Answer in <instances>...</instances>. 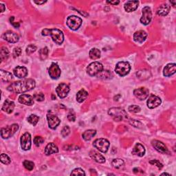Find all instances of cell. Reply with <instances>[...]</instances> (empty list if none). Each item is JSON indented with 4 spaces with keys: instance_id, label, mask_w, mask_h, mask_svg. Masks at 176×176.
Here are the masks:
<instances>
[{
    "instance_id": "6da1fadb",
    "label": "cell",
    "mask_w": 176,
    "mask_h": 176,
    "mask_svg": "<svg viewBox=\"0 0 176 176\" xmlns=\"http://www.w3.org/2000/svg\"><path fill=\"white\" fill-rule=\"evenodd\" d=\"M35 85V81L33 79H24L11 83L7 88V89L13 93L21 94L34 89Z\"/></svg>"
},
{
    "instance_id": "7a4b0ae2",
    "label": "cell",
    "mask_w": 176,
    "mask_h": 176,
    "mask_svg": "<svg viewBox=\"0 0 176 176\" xmlns=\"http://www.w3.org/2000/svg\"><path fill=\"white\" fill-rule=\"evenodd\" d=\"M43 36H50L53 41L57 44H61L64 41V35L62 31L59 29H48L45 28L42 30Z\"/></svg>"
},
{
    "instance_id": "3957f363",
    "label": "cell",
    "mask_w": 176,
    "mask_h": 176,
    "mask_svg": "<svg viewBox=\"0 0 176 176\" xmlns=\"http://www.w3.org/2000/svg\"><path fill=\"white\" fill-rule=\"evenodd\" d=\"M108 114L111 116L115 121H121L127 118L125 110L121 108H112L109 109Z\"/></svg>"
},
{
    "instance_id": "277c9868",
    "label": "cell",
    "mask_w": 176,
    "mask_h": 176,
    "mask_svg": "<svg viewBox=\"0 0 176 176\" xmlns=\"http://www.w3.org/2000/svg\"><path fill=\"white\" fill-rule=\"evenodd\" d=\"M19 129V125L17 124H13L12 125L7 126L6 127L1 129V136L4 139H8L15 134Z\"/></svg>"
},
{
    "instance_id": "5b68a950",
    "label": "cell",
    "mask_w": 176,
    "mask_h": 176,
    "mask_svg": "<svg viewBox=\"0 0 176 176\" xmlns=\"http://www.w3.org/2000/svg\"><path fill=\"white\" fill-rule=\"evenodd\" d=\"M131 66L128 62L121 61L118 62L116 64V68H115V72H116L119 76H124L129 74Z\"/></svg>"
},
{
    "instance_id": "8992f818",
    "label": "cell",
    "mask_w": 176,
    "mask_h": 176,
    "mask_svg": "<svg viewBox=\"0 0 176 176\" xmlns=\"http://www.w3.org/2000/svg\"><path fill=\"white\" fill-rule=\"evenodd\" d=\"M66 24H67V25L71 30H76L81 25L82 19L77 16L72 15L68 17Z\"/></svg>"
},
{
    "instance_id": "52a82bcc",
    "label": "cell",
    "mask_w": 176,
    "mask_h": 176,
    "mask_svg": "<svg viewBox=\"0 0 176 176\" xmlns=\"http://www.w3.org/2000/svg\"><path fill=\"white\" fill-rule=\"evenodd\" d=\"M103 70V65L99 62H93L90 63L87 68V72L91 76H96Z\"/></svg>"
},
{
    "instance_id": "ba28073f",
    "label": "cell",
    "mask_w": 176,
    "mask_h": 176,
    "mask_svg": "<svg viewBox=\"0 0 176 176\" xmlns=\"http://www.w3.org/2000/svg\"><path fill=\"white\" fill-rule=\"evenodd\" d=\"M93 146L99 151L106 153L109 147V142L105 138H99L94 140Z\"/></svg>"
},
{
    "instance_id": "9c48e42d",
    "label": "cell",
    "mask_w": 176,
    "mask_h": 176,
    "mask_svg": "<svg viewBox=\"0 0 176 176\" xmlns=\"http://www.w3.org/2000/svg\"><path fill=\"white\" fill-rule=\"evenodd\" d=\"M152 13L149 6H145L143 9V16L140 18V22L144 25H148L151 21Z\"/></svg>"
},
{
    "instance_id": "30bf717a",
    "label": "cell",
    "mask_w": 176,
    "mask_h": 176,
    "mask_svg": "<svg viewBox=\"0 0 176 176\" xmlns=\"http://www.w3.org/2000/svg\"><path fill=\"white\" fill-rule=\"evenodd\" d=\"M21 147L23 150L28 151L31 147V135L29 133L25 132L21 137Z\"/></svg>"
},
{
    "instance_id": "8fae6325",
    "label": "cell",
    "mask_w": 176,
    "mask_h": 176,
    "mask_svg": "<svg viewBox=\"0 0 176 176\" xmlns=\"http://www.w3.org/2000/svg\"><path fill=\"white\" fill-rule=\"evenodd\" d=\"M70 92V87L65 83H61L56 89V92L61 99H64Z\"/></svg>"
},
{
    "instance_id": "7c38bea8",
    "label": "cell",
    "mask_w": 176,
    "mask_h": 176,
    "mask_svg": "<svg viewBox=\"0 0 176 176\" xmlns=\"http://www.w3.org/2000/svg\"><path fill=\"white\" fill-rule=\"evenodd\" d=\"M152 146L154 147L156 151H158L160 154H169V151L167 149L166 146L163 143L160 142L159 140H154L151 141Z\"/></svg>"
},
{
    "instance_id": "4fadbf2b",
    "label": "cell",
    "mask_w": 176,
    "mask_h": 176,
    "mask_svg": "<svg viewBox=\"0 0 176 176\" xmlns=\"http://www.w3.org/2000/svg\"><path fill=\"white\" fill-rule=\"evenodd\" d=\"M49 75L53 79H58L61 76V69L59 68V65L57 63H53L51 66L49 68Z\"/></svg>"
},
{
    "instance_id": "5bb4252c",
    "label": "cell",
    "mask_w": 176,
    "mask_h": 176,
    "mask_svg": "<svg viewBox=\"0 0 176 176\" xmlns=\"http://www.w3.org/2000/svg\"><path fill=\"white\" fill-rule=\"evenodd\" d=\"M134 94L138 99L143 100L149 96V91L146 88H140L135 89L134 91Z\"/></svg>"
},
{
    "instance_id": "9a60e30c",
    "label": "cell",
    "mask_w": 176,
    "mask_h": 176,
    "mask_svg": "<svg viewBox=\"0 0 176 176\" xmlns=\"http://www.w3.org/2000/svg\"><path fill=\"white\" fill-rule=\"evenodd\" d=\"M3 39L6 41H7L9 43H12V44H15L19 41V35L17 33H14L13 31H7L3 34Z\"/></svg>"
},
{
    "instance_id": "2e32d148",
    "label": "cell",
    "mask_w": 176,
    "mask_h": 176,
    "mask_svg": "<svg viewBox=\"0 0 176 176\" xmlns=\"http://www.w3.org/2000/svg\"><path fill=\"white\" fill-rule=\"evenodd\" d=\"M47 119L49 127L52 129H55L57 127V126H58L61 123L59 118L57 116H55V115H54L51 113L47 114Z\"/></svg>"
},
{
    "instance_id": "e0dca14e",
    "label": "cell",
    "mask_w": 176,
    "mask_h": 176,
    "mask_svg": "<svg viewBox=\"0 0 176 176\" xmlns=\"http://www.w3.org/2000/svg\"><path fill=\"white\" fill-rule=\"evenodd\" d=\"M162 103L160 98L155 95H151L147 100V107L149 109H154L159 106Z\"/></svg>"
},
{
    "instance_id": "ac0fdd59",
    "label": "cell",
    "mask_w": 176,
    "mask_h": 176,
    "mask_svg": "<svg viewBox=\"0 0 176 176\" xmlns=\"http://www.w3.org/2000/svg\"><path fill=\"white\" fill-rule=\"evenodd\" d=\"M19 102L25 105H33L34 104V97L29 94H22L19 97Z\"/></svg>"
},
{
    "instance_id": "d6986e66",
    "label": "cell",
    "mask_w": 176,
    "mask_h": 176,
    "mask_svg": "<svg viewBox=\"0 0 176 176\" xmlns=\"http://www.w3.org/2000/svg\"><path fill=\"white\" fill-rule=\"evenodd\" d=\"M13 72L15 76L19 78V79H22L28 75V70L24 66H17L14 69Z\"/></svg>"
},
{
    "instance_id": "ffe728a7",
    "label": "cell",
    "mask_w": 176,
    "mask_h": 176,
    "mask_svg": "<svg viewBox=\"0 0 176 176\" xmlns=\"http://www.w3.org/2000/svg\"><path fill=\"white\" fill-rule=\"evenodd\" d=\"M147 37V33L144 30H139L135 32L134 34V40L135 42L142 44L145 41Z\"/></svg>"
},
{
    "instance_id": "44dd1931",
    "label": "cell",
    "mask_w": 176,
    "mask_h": 176,
    "mask_svg": "<svg viewBox=\"0 0 176 176\" xmlns=\"http://www.w3.org/2000/svg\"><path fill=\"white\" fill-rule=\"evenodd\" d=\"M176 71V65L175 63H169V64H167L165 68H164L163 71V74L164 76L169 77L172 76L173 74H174L175 73Z\"/></svg>"
},
{
    "instance_id": "7402d4cb",
    "label": "cell",
    "mask_w": 176,
    "mask_h": 176,
    "mask_svg": "<svg viewBox=\"0 0 176 176\" xmlns=\"http://www.w3.org/2000/svg\"><path fill=\"white\" fill-rule=\"evenodd\" d=\"M138 5H139V2L138 1H128L125 4L124 8H125V10L127 12L131 13L134 12L137 9Z\"/></svg>"
},
{
    "instance_id": "603a6c76",
    "label": "cell",
    "mask_w": 176,
    "mask_h": 176,
    "mask_svg": "<svg viewBox=\"0 0 176 176\" xmlns=\"http://www.w3.org/2000/svg\"><path fill=\"white\" fill-rule=\"evenodd\" d=\"M132 154L139 157H143L145 154V147L140 143H137L132 150Z\"/></svg>"
},
{
    "instance_id": "cb8c5ba5",
    "label": "cell",
    "mask_w": 176,
    "mask_h": 176,
    "mask_svg": "<svg viewBox=\"0 0 176 176\" xmlns=\"http://www.w3.org/2000/svg\"><path fill=\"white\" fill-rule=\"evenodd\" d=\"M15 108V103L9 99L5 100L4 105L2 106V110L8 114H11Z\"/></svg>"
},
{
    "instance_id": "d4e9b609",
    "label": "cell",
    "mask_w": 176,
    "mask_h": 176,
    "mask_svg": "<svg viewBox=\"0 0 176 176\" xmlns=\"http://www.w3.org/2000/svg\"><path fill=\"white\" fill-rule=\"evenodd\" d=\"M59 152V149L55 144L50 143L47 145L45 148V154L46 155H50L53 154H57Z\"/></svg>"
},
{
    "instance_id": "484cf974",
    "label": "cell",
    "mask_w": 176,
    "mask_h": 176,
    "mask_svg": "<svg viewBox=\"0 0 176 176\" xmlns=\"http://www.w3.org/2000/svg\"><path fill=\"white\" fill-rule=\"evenodd\" d=\"M89 156L99 163H104L105 162V157L96 151H90V153H89Z\"/></svg>"
},
{
    "instance_id": "4316f807",
    "label": "cell",
    "mask_w": 176,
    "mask_h": 176,
    "mask_svg": "<svg viewBox=\"0 0 176 176\" xmlns=\"http://www.w3.org/2000/svg\"><path fill=\"white\" fill-rule=\"evenodd\" d=\"M171 7L168 4H162L158 8L157 14L160 16H166L169 14Z\"/></svg>"
},
{
    "instance_id": "83f0119b",
    "label": "cell",
    "mask_w": 176,
    "mask_h": 176,
    "mask_svg": "<svg viewBox=\"0 0 176 176\" xmlns=\"http://www.w3.org/2000/svg\"><path fill=\"white\" fill-rule=\"evenodd\" d=\"M88 96V92L85 91L84 89H81L80 91L78 92L76 94V100L79 103H83L87 99Z\"/></svg>"
},
{
    "instance_id": "f1b7e54d",
    "label": "cell",
    "mask_w": 176,
    "mask_h": 176,
    "mask_svg": "<svg viewBox=\"0 0 176 176\" xmlns=\"http://www.w3.org/2000/svg\"><path fill=\"white\" fill-rule=\"evenodd\" d=\"M0 74H1V79L3 81L10 82L13 79V75L9 72L1 70H0Z\"/></svg>"
},
{
    "instance_id": "f546056e",
    "label": "cell",
    "mask_w": 176,
    "mask_h": 176,
    "mask_svg": "<svg viewBox=\"0 0 176 176\" xmlns=\"http://www.w3.org/2000/svg\"><path fill=\"white\" fill-rule=\"evenodd\" d=\"M96 134V131L94 129H89V130L85 131L83 133L82 136L83 138L86 141L90 140L92 138H93Z\"/></svg>"
},
{
    "instance_id": "4dcf8cb0",
    "label": "cell",
    "mask_w": 176,
    "mask_h": 176,
    "mask_svg": "<svg viewBox=\"0 0 176 176\" xmlns=\"http://www.w3.org/2000/svg\"><path fill=\"white\" fill-rule=\"evenodd\" d=\"M89 57L92 59L96 60L99 59L100 57V51L98 48H92V50L89 51Z\"/></svg>"
},
{
    "instance_id": "1f68e13d",
    "label": "cell",
    "mask_w": 176,
    "mask_h": 176,
    "mask_svg": "<svg viewBox=\"0 0 176 176\" xmlns=\"http://www.w3.org/2000/svg\"><path fill=\"white\" fill-rule=\"evenodd\" d=\"M9 57V51L8 48L6 47H2L1 52H0V57H1L2 61L6 60Z\"/></svg>"
},
{
    "instance_id": "d6a6232c",
    "label": "cell",
    "mask_w": 176,
    "mask_h": 176,
    "mask_svg": "<svg viewBox=\"0 0 176 176\" xmlns=\"http://www.w3.org/2000/svg\"><path fill=\"white\" fill-rule=\"evenodd\" d=\"M112 166L116 169H120L124 165V161L120 158H116V159L113 160L111 162Z\"/></svg>"
},
{
    "instance_id": "836d02e7",
    "label": "cell",
    "mask_w": 176,
    "mask_h": 176,
    "mask_svg": "<svg viewBox=\"0 0 176 176\" xmlns=\"http://www.w3.org/2000/svg\"><path fill=\"white\" fill-rule=\"evenodd\" d=\"M39 53L40 59H41V60H45L48 57L49 50L47 47H45L44 48H41V50H39Z\"/></svg>"
},
{
    "instance_id": "e575fe53",
    "label": "cell",
    "mask_w": 176,
    "mask_h": 176,
    "mask_svg": "<svg viewBox=\"0 0 176 176\" xmlns=\"http://www.w3.org/2000/svg\"><path fill=\"white\" fill-rule=\"evenodd\" d=\"M39 120V116H36V115L34 114H31L30 116H29V117H28L27 118V120L32 125L35 126L37 123H38V121Z\"/></svg>"
},
{
    "instance_id": "d590c367",
    "label": "cell",
    "mask_w": 176,
    "mask_h": 176,
    "mask_svg": "<svg viewBox=\"0 0 176 176\" xmlns=\"http://www.w3.org/2000/svg\"><path fill=\"white\" fill-rule=\"evenodd\" d=\"M149 71L141 70V71L138 72H137V76L140 79H142L143 76H144L143 79H148V78H149Z\"/></svg>"
},
{
    "instance_id": "8d00e7d4",
    "label": "cell",
    "mask_w": 176,
    "mask_h": 176,
    "mask_svg": "<svg viewBox=\"0 0 176 176\" xmlns=\"http://www.w3.org/2000/svg\"><path fill=\"white\" fill-rule=\"evenodd\" d=\"M23 164H24L25 168L28 170V171H32L34 167V164L33 162H31L29 160H25Z\"/></svg>"
},
{
    "instance_id": "74e56055",
    "label": "cell",
    "mask_w": 176,
    "mask_h": 176,
    "mask_svg": "<svg viewBox=\"0 0 176 176\" xmlns=\"http://www.w3.org/2000/svg\"><path fill=\"white\" fill-rule=\"evenodd\" d=\"M37 46H35L34 45L31 44V45H28V47L26 48V50H25V53H26V54H28V55H30L31 54L34 53V52L37 50Z\"/></svg>"
},
{
    "instance_id": "f35d334b",
    "label": "cell",
    "mask_w": 176,
    "mask_h": 176,
    "mask_svg": "<svg viewBox=\"0 0 176 176\" xmlns=\"http://www.w3.org/2000/svg\"><path fill=\"white\" fill-rule=\"evenodd\" d=\"M1 162L4 164H9L11 162L10 158L8 157V155L5 154H1Z\"/></svg>"
},
{
    "instance_id": "ab89813d",
    "label": "cell",
    "mask_w": 176,
    "mask_h": 176,
    "mask_svg": "<svg viewBox=\"0 0 176 176\" xmlns=\"http://www.w3.org/2000/svg\"><path fill=\"white\" fill-rule=\"evenodd\" d=\"M44 142V139L41 136H36L34 138V143L37 147H39Z\"/></svg>"
},
{
    "instance_id": "60d3db41",
    "label": "cell",
    "mask_w": 176,
    "mask_h": 176,
    "mask_svg": "<svg viewBox=\"0 0 176 176\" xmlns=\"http://www.w3.org/2000/svg\"><path fill=\"white\" fill-rule=\"evenodd\" d=\"M85 175V174L84 171L82 169L80 168H77L74 169L72 172L71 173V175Z\"/></svg>"
},
{
    "instance_id": "b9f144b4",
    "label": "cell",
    "mask_w": 176,
    "mask_h": 176,
    "mask_svg": "<svg viewBox=\"0 0 176 176\" xmlns=\"http://www.w3.org/2000/svg\"><path fill=\"white\" fill-rule=\"evenodd\" d=\"M129 111L132 113H138V112L140 111V108L138 105H132L131 106L129 107Z\"/></svg>"
},
{
    "instance_id": "7bdbcfd3",
    "label": "cell",
    "mask_w": 176,
    "mask_h": 176,
    "mask_svg": "<svg viewBox=\"0 0 176 176\" xmlns=\"http://www.w3.org/2000/svg\"><path fill=\"white\" fill-rule=\"evenodd\" d=\"M129 123H130L132 126L135 127L141 128V127H143L142 123H141L140 122H139V121H138V120L131 119V120H129Z\"/></svg>"
},
{
    "instance_id": "ee69618b",
    "label": "cell",
    "mask_w": 176,
    "mask_h": 176,
    "mask_svg": "<svg viewBox=\"0 0 176 176\" xmlns=\"http://www.w3.org/2000/svg\"><path fill=\"white\" fill-rule=\"evenodd\" d=\"M70 127H69L68 126H65L61 131V135L63 137L65 138L66 136H68V135L70 134Z\"/></svg>"
},
{
    "instance_id": "f6af8a7d",
    "label": "cell",
    "mask_w": 176,
    "mask_h": 176,
    "mask_svg": "<svg viewBox=\"0 0 176 176\" xmlns=\"http://www.w3.org/2000/svg\"><path fill=\"white\" fill-rule=\"evenodd\" d=\"M149 163L151 164H152V165L157 166L158 168L160 170L162 169V167H163L162 164L161 162H160V161H158L157 160H152L151 161H149Z\"/></svg>"
},
{
    "instance_id": "bcb514c9",
    "label": "cell",
    "mask_w": 176,
    "mask_h": 176,
    "mask_svg": "<svg viewBox=\"0 0 176 176\" xmlns=\"http://www.w3.org/2000/svg\"><path fill=\"white\" fill-rule=\"evenodd\" d=\"M34 99H36L37 101H43L45 99V96L43 93L35 94L34 95Z\"/></svg>"
},
{
    "instance_id": "7dc6e473",
    "label": "cell",
    "mask_w": 176,
    "mask_h": 176,
    "mask_svg": "<svg viewBox=\"0 0 176 176\" xmlns=\"http://www.w3.org/2000/svg\"><path fill=\"white\" fill-rule=\"evenodd\" d=\"M22 54V49L20 48L19 47H17L15 48L13 50V57L16 58V57H18L20 55H21Z\"/></svg>"
},
{
    "instance_id": "c3c4849f",
    "label": "cell",
    "mask_w": 176,
    "mask_h": 176,
    "mask_svg": "<svg viewBox=\"0 0 176 176\" xmlns=\"http://www.w3.org/2000/svg\"><path fill=\"white\" fill-rule=\"evenodd\" d=\"M100 77H103V79H109L110 78V74L111 72L109 71H102L100 73Z\"/></svg>"
},
{
    "instance_id": "681fc988",
    "label": "cell",
    "mask_w": 176,
    "mask_h": 176,
    "mask_svg": "<svg viewBox=\"0 0 176 176\" xmlns=\"http://www.w3.org/2000/svg\"><path fill=\"white\" fill-rule=\"evenodd\" d=\"M68 119L70 121H72V122H74L75 119H76V117H75V115L73 113H70L68 114Z\"/></svg>"
},
{
    "instance_id": "f907efd6",
    "label": "cell",
    "mask_w": 176,
    "mask_h": 176,
    "mask_svg": "<svg viewBox=\"0 0 176 176\" xmlns=\"http://www.w3.org/2000/svg\"><path fill=\"white\" fill-rule=\"evenodd\" d=\"M13 20H14V17H11L10 18V21L11 24H12L14 27L19 28V23H15V22H13Z\"/></svg>"
},
{
    "instance_id": "816d5d0a",
    "label": "cell",
    "mask_w": 176,
    "mask_h": 176,
    "mask_svg": "<svg viewBox=\"0 0 176 176\" xmlns=\"http://www.w3.org/2000/svg\"><path fill=\"white\" fill-rule=\"evenodd\" d=\"M35 4H38V5H41V4H44L45 3L47 2V1H34V2Z\"/></svg>"
},
{
    "instance_id": "f5cc1de1",
    "label": "cell",
    "mask_w": 176,
    "mask_h": 176,
    "mask_svg": "<svg viewBox=\"0 0 176 176\" xmlns=\"http://www.w3.org/2000/svg\"><path fill=\"white\" fill-rule=\"evenodd\" d=\"M108 3H109V4H112V5H117L118 4L120 3L119 1H113V2H107Z\"/></svg>"
},
{
    "instance_id": "db71d44e",
    "label": "cell",
    "mask_w": 176,
    "mask_h": 176,
    "mask_svg": "<svg viewBox=\"0 0 176 176\" xmlns=\"http://www.w3.org/2000/svg\"><path fill=\"white\" fill-rule=\"evenodd\" d=\"M0 8H1V13H3L4 11L5 10L6 8H5V6L2 4H0Z\"/></svg>"
},
{
    "instance_id": "11a10c76",
    "label": "cell",
    "mask_w": 176,
    "mask_h": 176,
    "mask_svg": "<svg viewBox=\"0 0 176 176\" xmlns=\"http://www.w3.org/2000/svg\"><path fill=\"white\" fill-rule=\"evenodd\" d=\"M171 3H172V4H173V6H175V2H172L171 1Z\"/></svg>"
},
{
    "instance_id": "9f6ffc18",
    "label": "cell",
    "mask_w": 176,
    "mask_h": 176,
    "mask_svg": "<svg viewBox=\"0 0 176 176\" xmlns=\"http://www.w3.org/2000/svg\"><path fill=\"white\" fill-rule=\"evenodd\" d=\"M170 175V174H166V173H164V174H162V175Z\"/></svg>"
}]
</instances>
